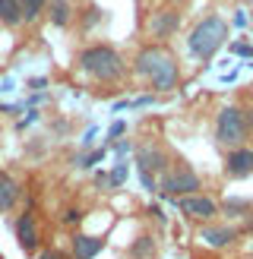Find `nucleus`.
I'll return each mask as SVG.
<instances>
[{
	"label": "nucleus",
	"instance_id": "f257e3e1",
	"mask_svg": "<svg viewBox=\"0 0 253 259\" xmlns=\"http://www.w3.org/2000/svg\"><path fill=\"white\" fill-rule=\"evenodd\" d=\"M133 70H136V76H143L155 92H171V89H177V82H181L177 57L168 48H161V45L139 48V54L133 60Z\"/></svg>",
	"mask_w": 253,
	"mask_h": 259
},
{
	"label": "nucleus",
	"instance_id": "f03ea898",
	"mask_svg": "<svg viewBox=\"0 0 253 259\" xmlns=\"http://www.w3.org/2000/svg\"><path fill=\"white\" fill-rule=\"evenodd\" d=\"M79 67L92 76V79H98V82H114V79L123 76V60H120L117 51L108 48V45L86 48L79 54Z\"/></svg>",
	"mask_w": 253,
	"mask_h": 259
},
{
	"label": "nucleus",
	"instance_id": "7ed1b4c3",
	"mask_svg": "<svg viewBox=\"0 0 253 259\" xmlns=\"http://www.w3.org/2000/svg\"><path fill=\"white\" fill-rule=\"evenodd\" d=\"M225 38H228V22L219 19V16H206L202 22L193 25V32H190V38H187V48H190L193 57L209 60L215 51L225 45Z\"/></svg>",
	"mask_w": 253,
	"mask_h": 259
},
{
	"label": "nucleus",
	"instance_id": "20e7f679",
	"mask_svg": "<svg viewBox=\"0 0 253 259\" xmlns=\"http://www.w3.org/2000/svg\"><path fill=\"white\" fill-rule=\"evenodd\" d=\"M215 139L228 149H240L247 139V123H244V111L234 105H225L219 111V123H215Z\"/></svg>",
	"mask_w": 253,
	"mask_h": 259
},
{
	"label": "nucleus",
	"instance_id": "39448f33",
	"mask_svg": "<svg viewBox=\"0 0 253 259\" xmlns=\"http://www.w3.org/2000/svg\"><path fill=\"white\" fill-rule=\"evenodd\" d=\"M199 190V177L190 171V167H174V171H164L161 174V184H158V193L164 199L168 196H193V193Z\"/></svg>",
	"mask_w": 253,
	"mask_h": 259
},
{
	"label": "nucleus",
	"instance_id": "423d86ee",
	"mask_svg": "<svg viewBox=\"0 0 253 259\" xmlns=\"http://www.w3.org/2000/svg\"><path fill=\"white\" fill-rule=\"evenodd\" d=\"M177 205H181V212H184V215L199 218V222H212V218L219 215V205H215L209 196H199V193H193V196H184Z\"/></svg>",
	"mask_w": 253,
	"mask_h": 259
},
{
	"label": "nucleus",
	"instance_id": "0eeeda50",
	"mask_svg": "<svg viewBox=\"0 0 253 259\" xmlns=\"http://www.w3.org/2000/svg\"><path fill=\"white\" fill-rule=\"evenodd\" d=\"M16 240H19V247L25 253H35L38 250V225H35V212L32 209H25L19 218H16Z\"/></svg>",
	"mask_w": 253,
	"mask_h": 259
},
{
	"label": "nucleus",
	"instance_id": "6e6552de",
	"mask_svg": "<svg viewBox=\"0 0 253 259\" xmlns=\"http://www.w3.org/2000/svg\"><path fill=\"white\" fill-rule=\"evenodd\" d=\"M225 171H228V177H237V180L250 177L253 174V149H247V146L231 149L228 152V161H225Z\"/></svg>",
	"mask_w": 253,
	"mask_h": 259
},
{
	"label": "nucleus",
	"instance_id": "1a4fd4ad",
	"mask_svg": "<svg viewBox=\"0 0 253 259\" xmlns=\"http://www.w3.org/2000/svg\"><path fill=\"white\" fill-rule=\"evenodd\" d=\"M164 167H168V155H164L161 149H143L139 152V171L143 174H161Z\"/></svg>",
	"mask_w": 253,
	"mask_h": 259
},
{
	"label": "nucleus",
	"instance_id": "9d476101",
	"mask_svg": "<svg viewBox=\"0 0 253 259\" xmlns=\"http://www.w3.org/2000/svg\"><path fill=\"white\" fill-rule=\"evenodd\" d=\"M70 243H73V256L76 259H92V256L101 253V247H105L101 237H89V234H76Z\"/></svg>",
	"mask_w": 253,
	"mask_h": 259
},
{
	"label": "nucleus",
	"instance_id": "9b49d317",
	"mask_svg": "<svg viewBox=\"0 0 253 259\" xmlns=\"http://www.w3.org/2000/svg\"><path fill=\"white\" fill-rule=\"evenodd\" d=\"M19 199V184L16 177H10L7 171H0V212H10Z\"/></svg>",
	"mask_w": 253,
	"mask_h": 259
},
{
	"label": "nucleus",
	"instance_id": "f8f14e48",
	"mask_svg": "<svg viewBox=\"0 0 253 259\" xmlns=\"http://www.w3.org/2000/svg\"><path fill=\"white\" fill-rule=\"evenodd\" d=\"M177 25H181V13H174V10H168V13H158L155 16V22H152V38H168Z\"/></svg>",
	"mask_w": 253,
	"mask_h": 259
},
{
	"label": "nucleus",
	"instance_id": "ddd939ff",
	"mask_svg": "<svg viewBox=\"0 0 253 259\" xmlns=\"http://www.w3.org/2000/svg\"><path fill=\"white\" fill-rule=\"evenodd\" d=\"M51 22L57 25V29H63V25H70L73 22V7H70V0H51Z\"/></svg>",
	"mask_w": 253,
	"mask_h": 259
},
{
	"label": "nucleus",
	"instance_id": "4468645a",
	"mask_svg": "<svg viewBox=\"0 0 253 259\" xmlns=\"http://www.w3.org/2000/svg\"><path fill=\"white\" fill-rule=\"evenodd\" d=\"M234 237H237L234 228H206L202 231V240H206L209 247H228Z\"/></svg>",
	"mask_w": 253,
	"mask_h": 259
},
{
	"label": "nucleus",
	"instance_id": "2eb2a0df",
	"mask_svg": "<svg viewBox=\"0 0 253 259\" xmlns=\"http://www.w3.org/2000/svg\"><path fill=\"white\" fill-rule=\"evenodd\" d=\"M0 22H7V25H19L22 22L19 0H0Z\"/></svg>",
	"mask_w": 253,
	"mask_h": 259
},
{
	"label": "nucleus",
	"instance_id": "dca6fc26",
	"mask_svg": "<svg viewBox=\"0 0 253 259\" xmlns=\"http://www.w3.org/2000/svg\"><path fill=\"white\" fill-rule=\"evenodd\" d=\"M48 0H19V10H22V22H32L41 16V10H45Z\"/></svg>",
	"mask_w": 253,
	"mask_h": 259
},
{
	"label": "nucleus",
	"instance_id": "f3484780",
	"mask_svg": "<svg viewBox=\"0 0 253 259\" xmlns=\"http://www.w3.org/2000/svg\"><path fill=\"white\" fill-rule=\"evenodd\" d=\"M126 180V164H114V171H111V177H108V184L111 187H120Z\"/></svg>",
	"mask_w": 253,
	"mask_h": 259
},
{
	"label": "nucleus",
	"instance_id": "a211bd4d",
	"mask_svg": "<svg viewBox=\"0 0 253 259\" xmlns=\"http://www.w3.org/2000/svg\"><path fill=\"white\" fill-rule=\"evenodd\" d=\"M133 256H152V237H139V243L133 247Z\"/></svg>",
	"mask_w": 253,
	"mask_h": 259
},
{
	"label": "nucleus",
	"instance_id": "6ab92c4d",
	"mask_svg": "<svg viewBox=\"0 0 253 259\" xmlns=\"http://www.w3.org/2000/svg\"><path fill=\"white\" fill-rule=\"evenodd\" d=\"M231 51H234V54H244V57H253V48L250 45H234Z\"/></svg>",
	"mask_w": 253,
	"mask_h": 259
},
{
	"label": "nucleus",
	"instance_id": "aec40b11",
	"mask_svg": "<svg viewBox=\"0 0 253 259\" xmlns=\"http://www.w3.org/2000/svg\"><path fill=\"white\" fill-rule=\"evenodd\" d=\"M101 158H105V152H92V155L86 158V167H92V164H95V161H101Z\"/></svg>",
	"mask_w": 253,
	"mask_h": 259
},
{
	"label": "nucleus",
	"instance_id": "412c9836",
	"mask_svg": "<svg viewBox=\"0 0 253 259\" xmlns=\"http://www.w3.org/2000/svg\"><path fill=\"white\" fill-rule=\"evenodd\" d=\"M63 218H67V222H70V225H76V222H79V218H82V215H79V209H70V212H67V215H63Z\"/></svg>",
	"mask_w": 253,
	"mask_h": 259
},
{
	"label": "nucleus",
	"instance_id": "4be33fe9",
	"mask_svg": "<svg viewBox=\"0 0 253 259\" xmlns=\"http://www.w3.org/2000/svg\"><path fill=\"white\" fill-rule=\"evenodd\" d=\"M244 123H247V133H250V130H253V108L244 111Z\"/></svg>",
	"mask_w": 253,
	"mask_h": 259
},
{
	"label": "nucleus",
	"instance_id": "5701e85b",
	"mask_svg": "<svg viewBox=\"0 0 253 259\" xmlns=\"http://www.w3.org/2000/svg\"><path fill=\"white\" fill-rule=\"evenodd\" d=\"M38 259H63L57 250H41V256H38Z\"/></svg>",
	"mask_w": 253,
	"mask_h": 259
},
{
	"label": "nucleus",
	"instance_id": "b1692460",
	"mask_svg": "<svg viewBox=\"0 0 253 259\" xmlns=\"http://www.w3.org/2000/svg\"><path fill=\"white\" fill-rule=\"evenodd\" d=\"M168 4H177V0H168Z\"/></svg>",
	"mask_w": 253,
	"mask_h": 259
},
{
	"label": "nucleus",
	"instance_id": "393cba45",
	"mask_svg": "<svg viewBox=\"0 0 253 259\" xmlns=\"http://www.w3.org/2000/svg\"><path fill=\"white\" fill-rule=\"evenodd\" d=\"M0 259H4V256H0Z\"/></svg>",
	"mask_w": 253,
	"mask_h": 259
}]
</instances>
